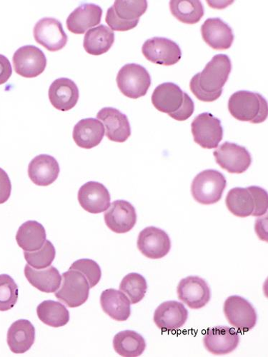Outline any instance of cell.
<instances>
[{
    "label": "cell",
    "instance_id": "28",
    "mask_svg": "<svg viewBox=\"0 0 268 357\" xmlns=\"http://www.w3.org/2000/svg\"><path fill=\"white\" fill-rule=\"evenodd\" d=\"M24 276L29 284L42 292L54 293L61 287L62 276L54 266H50L43 271H36L27 264L24 270Z\"/></svg>",
    "mask_w": 268,
    "mask_h": 357
},
{
    "label": "cell",
    "instance_id": "3",
    "mask_svg": "<svg viewBox=\"0 0 268 357\" xmlns=\"http://www.w3.org/2000/svg\"><path fill=\"white\" fill-rule=\"evenodd\" d=\"M230 114L241 122L260 124L267 120V100L259 93L241 91L232 94L228 101Z\"/></svg>",
    "mask_w": 268,
    "mask_h": 357
},
{
    "label": "cell",
    "instance_id": "33",
    "mask_svg": "<svg viewBox=\"0 0 268 357\" xmlns=\"http://www.w3.org/2000/svg\"><path fill=\"white\" fill-rule=\"evenodd\" d=\"M40 320L45 324L59 328L70 321V312L61 303L47 301L40 303L37 308Z\"/></svg>",
    "mask_w": 268,
    "mask_h": 357
},
{
    "label": "cell",
    "instance_id": "22",
    "mask_svg": "<svg viewBox=\"0 0 268 357\" xmlns=\"http://www.w3.org/2000/svg\"><path fill=\"white\" fill-rule=\"evenodd\" d=\"M48 96L55 109L66 112L76 106L80 97L79 89L72 79L59 78L50 85Z\"/></svg>",
    "mask_w": 268,
    "mask_h": 357
},
{
    "label": "cell",
    "instance_id": "8",
    "mask_svg": "<svg viewBox=\"0 0 268 357\" xmlns=\"http://www.w3.org/2000/svg\"><path fill=\"white\" fill-rule=\"evenodd\" d=\"M191 130L195 142L207 150L217 148L223 138L221 121L209 112L197 116L191 124Z\"/></svg>",
    "mask_w": 268,
    "mask_h": 357
},
{
    "label": "cell",
    "instance_id": "30",
    "mask_svg": "<svg viewBox=\"0 0 268 357\" xmlns=\"http://www.w3.org/2000/svg\"><path fill=\"white\" fill-rule=\"evenodd\" d=\"M114 43V32L108 26L100 24L87 32L83 47L88 54L98 56L107 52Z\"/></svg>",
    "mask_w": 268,
    "mask_h": 357
},
{
    "label": "cell",
    "instance_id": "23",
    "mask_svg": "<svg viewBox=\"0 0 268 357\" xmlns=\"http://www.w3.org/2000/svg\"><path fill=\"white\" fill-rule=\"evenodd\" d=\"M61 172L57 160L49 155L36 157L28 166V176L36 185L47 187L54 183Z\"/></svg>",
    "mask_w": 268,
    "mask_h": 357
},
{
    "label": "cell",
    "instance_id": "37",
    "mask_svg": "<svg viewBox=\"0 0 268 357\" xmlns=\"http://www.w3.org/2000/svg\"><path fill=\"white\" fill-rule=\"evenodd\" d=\"M55 256V248L50 241H46L44 245L38 251H24V257L27 264L37 270L45 269L50 266Z\"/></svg>",
    "mask_w": 268,
    "mask_h": 357
},
{
    "label": "cell",
    "instance_id": "9",
    "mask_svg": "<svg viewBox=\"0 0 268 357\" xmlns=\"http://www.w3.org/2000/svg\"><path fill=\"white\" fill-rule=\"evenodd\" d=\"M223 312L229 324L242 333L253 329L257 324L255 308L242 296H229L224 303Z\"/></svg>",
    "mask_w": 268,
    "mask_h": 357
},
{
    "label": "cell",
    "instance_id": "16",
    "mask_svg": "<svg viewBox=\"0 0 268 357\" xmlns=\"http://www.w3.org/2000/svg\"><path fill=\"white\" fill-rule=\"evenodd\" d=\"M107 227L117 234H125L132 230L137 223L134 206L126 200H116L104 215Z\"/></svg>",
    "mask_w": 268,
    "mask_h": 357
},
{
    "label": "cell",
    "instance_id": "20",
    "mask_svg": "<svg viewBox=\"0 0 268 357\" xmlns=\"http://www.w3.org/2000/svg\"><path fill=\"white\" fill-rule=\"evenodd\" d=\"M188 318V311L184 304L176 301L162 303L155 311L154 321L163 332L181 329Z\"/></svg>",
    "mask_w": 268,
    "mask_h": 357
},
{
    "label": "cell",
    "instance_id": "17",
    "mask_svg": "<svg viewBox=\"0 0 268 357\" xmlns=\"http://www.w3.org/2000/svg\"><path fill=\"white\" fill-rule=\"evenodd\" d=\"M77 199L86 212L100 214L110 206V195L104 185L98 182H88L83 185L77 195Z\"/></svg>",
    "mask_w": 268,
    "mask_h": 357
},
{
    "label": "cell",
    "instance_id": "5",
    "mask_svg": "<svg viewBox=\"0 0 268 357\" xmlns=\"http://www.w3.org/2000/svg\"><path fill=\"white\" fill-rule=\"evenodd\" d=\"M226 186L224 174L218 170L206 169L195 177L191 185V193L198 203L210 205L221 199Z\"/></svg>",
    "mask_w": 268,
    "mask_h": 357
},
{
    "label": "cell",
    "instance_id": "31",
    "mask_svg": "<svg viewBox=\"0 0 268 357\" xmlns=\"http://www.w3.org/2000/svg\"><path fill=\"white\" fill-rule=\"evenodd\" d=\"M225 204L233 215L241 218L251 216L255 208L254 196L249 187L231 189L227 195Z\"/></svg>",
    "mask_w": 268,
    "mask_h": 357
},
{
    "label": "cell",
    "instance_id": "38",
    "mask_svg": "<svg viewBox=\"0 0 268 357\" xmlns=\"http://www.w3.org/2000/svg\"><path fill=\"white\" fill-rule=\"evenodd\" d=\"M70 270L81 273L87 279L91 289L96 287L102 278L100 265L91 259H81L75 261L70 267Z\"/></svg>",
    "mask_w": 268,
    "mask_h": 357
},
{
    "label": "cell",
    "instance_id": "34",
    "mask_svg": "<svg viewBox=\"0 0 268 357\" xmlns=\"http://www.w3.org/2000/svg\"><path fill=\"white\" fill-rule=\"evenodd\" d=\"M172 15L183 23L195 24L204 15V8L198 0H172L170 2Z\"/></svg>",
    "mask_w": 268,
    "mask_h": 357
},
{
    "label": "cell",
    "instance_id": "29",
    "mask_svg": "<svg viewBox=\"0 0 268 357\" xmlns=\"http://www.w3.org/2000/svg\"><path fill=\"white\" fill-rule=\"evenodd\" d=\"M45 227L37 221H27L19 228L16 234L18 246L24 252L38 251L47 241Z\"/></svg>",
    "mask_w": 268,
    "mask_h": 357
},
{
    "label": "cell",
    "instance_id": "26",
    "mask_svg": "<svg viewBox=\"0 0 268 357\" xmlns=\"http://www.w3.org/2000/svg\"><path fill=\"white\" fill-rule=\"evenodd\" d=\"M36 341V328L27 319L15 321L8 332L7 342L15 354H24L31 349Z\"/></svg>",
    "mask_w": 268,
    "mask_h": 357
},
{
    "label": "cell",
    "instance_id": "40",
    "mask_svg": "<svg viewBox=\"0 0 268 357\" xmlns=\"http://www.w3.org/2000/svg\"><path fill=\"white\" fill-rule=\"evenodd\" d=\"M12 192V184L8 173L0 168V204L10 199Z\"/></svg>",
    "mask_w": 268,
    "mask_h": 357
},
{
    "label": "cell",
    "instance_id": "18",
    "mask_svg": "<svg viewBox=\"0 0 268 357\" xmlns=\"http://www.w3.org/2000/svg\"><path fill=\"white\" fill-rule=\"evenodd\" d=\"M97 118L105 126V135L112 142L123 143L131 135L128 116L113 107H104L97 114Z\"/></svg>",
    "mask_w": 268,
    "mask_h": 357
},
{
    "label": "cell",
    "instance_id": "11",
    "mask_svg": "<svg viewBox=\"0 0 268 357\" xmlns=\"http://www.w3.org/2000/svg\"><path fill=\"white\" fill-rule=\"evenodd\" d=\"M217 164L231 174H242L252 164V157L245 146L224 142L214 153Z\"/></svg>",
    "mask_w": 268,
    "mask_h": 357
},
{
    "label": "cell",
    "instance_id": "10",
    "mask_svg": "<svg viewBox=\"0 0 268 357\" xmlns=\"http://www.w3.org/2000/svg\"><path fill=\"white\" fill-rule=\"evenodd\" d=\"M142 52L147 61L165 66L177 64L182 57L180 46L165 38H153L146 40L142 45Z\"/></svg>",
    "mask_w": 268,
    "mask_h": 357
},
{
    "label": "cell",
    "instance_id": "32",
    "mask_svg": "<svg viewBox=\"0 0 268 357\" xmlns=\"http://www.w3.org/2000/svg\"><path fill=\"white\" fill-rule=\"evenodd\" d=\"M116 353L124 357H137L145 350L146 342L139 333L126 331L117 333L113 339Z\"/></svg>",
    "mask_w": 268,
    "mask_h": 357
},
{
    "label": "cell",
    "instance_id": "15",
    "mask_svg": "<svg viewBox=\"0 0 268 357\" xmlns=\"http://www.w3.org/2000/svg\"><path fill=\"white\" fill-rule=\"evenodd\" d=\"M34 34L36 41L50 52L61 50L68 40L62 23L52 17L40 20L35 25Z\"/></svg>",
    "mask_w": 268,
    "mask_h": 357
},
{
    "label": "cell",
    "instance_id": "14",
    "mask_svg": "<svg viewBox=\"0 0 268 357\" xmlns=\"http://www.w3.org/2000/svg\"><path fill=\"white\" fill-rule=\"evenodd\" d=\"M137 245L144 257L159 259L170 252L171 241L164 230L156 227H148L140 232Z\"/></svg>",
    "mask_w": 268,
    "mask_h": 357
},
{
    "label": "cell",
    "instance_id": "21",
    "mask_svg": "<svg viewBox=\"0 0 268 357\" xmlns=\"http://www.w3.org/2000/svg\"><path fill=\"white\" fill-rule=\"evenodd\" d=\"M203 40L216 50L231 47L234 41L232 28L220 18L207 19L201 26Z\"/></svg>",
    "mask_w": 268,
    "mask_h": 357
},
{
    "label": "cell",
    "instance_id": "39",
    "mask_svg": "<svg viewBox=\"0 0 268 357\" xmlns=\"http://www.w3.org/2000/svg\"><path fill=\"white\" fill-rule=\"evenodd\" d=\"M255 199V208L252 215L253 217H260L267 213L268 199L267 192L258 186L249 187Z\"/></svg>",
    "mask_w": 268,
    "mask_h": 357
},
{
    "label": "cell",
    "instance_id": "1",
    "mask_svg": "<svg viewBox=\"0 0 268 357\" xmlns=\"http://www.w3.org/2000/svg\"><path fill=\"white\" fill-rule=\"evenodd\" d=\"M231 70L232 63L228 55H215L204 70L191 79V92L202 102L217 100L222 96L223 88L228 82Z\"/></svg>",
    "mask_w": 268,
    "mask_h": 357
},
{
    "label": "cell",
    "instance_id": "25",
    "mask_svg": "<svg viewBox=\"0 0 268 357\" xmlns=\"http://www.w3.org/2000/svg\"><path fill=\"white\" fill-rule=\"evenodd\" d=\"M104 135L103 124L95 118L83 119L75 125L73 132L76 144L86 150L99 145Z\"/></svg>",
    "mask_w": 268,
    "mask_h": 357
},
{
    "label": "cell",
    "instance_id": "27",
    "mask_svg": "<svg viewBox=\"0 0 268 357\" xmlns=\"http://www.w3.org/2000/svg\"><path fill=\"white\" fill-rule=\"evenodd\" d=\"M100 305L103 312L117 321H126L131 315V303L121 291L109 289L103 291Z\"/></svg>",
    "mask_w": 268,
    "mask_h": 357
},
{
    "label": "cell",
    "instance_id": "12",
    "mask_svg": "<svg viewBox=\"0 0 268 357\" xmlns=\"http://www.w3.org/2000/svg\"><path fill=\"white\" fill-rule=\"evenodd\" d=\"M13 62L15 73L26 78L38 77L47 67L45 54L34 45L19 48L13 55Z\"/></svg>",
    "mask_w": 268,
    "mask_h": 357
},
{
    "label": "cell",
    "instance_id": "2",
    "mask_svg": "<svg viewBox=\"0 0 268 357\" xmlns=\"http://www.w3.org/2000/svg\"><path fill=\"white\" fill-rule=\"evenodd\" d=\"M152 103L158 111L180 122L187 121L195 110L191 98L180 86L172 82L163 83L156 88Z\"/></svg>",
    "mask_w": 268,
    "mask_h": 357
},
{
    "label": "cell",
    "instance_id": "7",
    "mask_svg": "<svg viewBox=\"0 0 268 357\" xmlns=\"http://www.w3.org/2000/svg\"><path fill=\"white\" fill-rule=\"evenodd\" d=\"M62 278L61 288L54 293L57 299L70 308L84 305L91 289L85 277L78 271L69 270L63 274Z\"/></svg>",
    "mask_w": 268,
    "mask_h": 357
},
{
    "label": "cell",
    "instance_id": "24",
    "mask_svg": "<svg viewBox=\"0 0 268 357\" xmlns=\"http://www.w3.org/2000/svg\"><path fill=\"white\" fill-rule=\"evenodd\" d=\"M103 16L102 8L95 4L84 3L77 8L68 17V31L76 35L84 34L87 29L99 24Z\"/></svg>",
    "mask_w": 268,
    "mask_h": 357
},
{
    "label": "cell",
    "instance_id": "41",
    "mask_svg": "<svg viewBox=\"0 0 268 357\" xmlns=\"http://www.w3.org/2000/svg\"><path fill=\"white\" fill-rule=\"evenodd\" d=\"M13 74V68L9 59L0 54V85L6 83Z\"/></svg>",
    "mask_w": 268,
    "mask_h": 357
},
{
    "label": "cell",
    "instance_id": "13",
    "mask_svg": "<svg viewBox=\"0 0 268 357\" xmlns=\"http://www.w3.org/2000/svg\"><path fill=\"white\" fill-rule=\"evenodd\" d=\"M178 299L192 310H200L211 299V290L202 278L189 276L179 283L177 289Z\"/></svg>",
    "mask_w": 268,
    "mask_h": 357
},
{
    "label": "cell",
    "instance_id": "4",
    "mask_svg": "<svg viewBox=\"0 0 268 357\" xmlns=\"http://www.w3.org/2000/svg\"><path fill=\"white\" fill-rule=\"evenodd\" d=\"M145 0H117L107 12L105 22L112 31L126 32L136 27L140 18L147 11Z\"/></svg>",
    "mask_w": 268,
    "mask_h": 357
},
{
    "label": "cell",
    "instance_id": "35",
    "mask_svg": "<svg viewBox=\"0 0 268 357\" xmlns=\"http://www.w3.org/2000/svg\"><path fill=\"white\" fill-rule=\"evenodd\" d=\"M120 290L128 296L132 305L137 304L143 300L147 292V281L138 273H130L123 279Z\"/></svg>",
    "mask_w": 268,
    "mask_h": 357
},
{
    "label": "cell",
    "instance_id": "36",
    "mask_svg": "<svg viewBox=\"0 0 268 357\" xmlns=\"http://www.w3.org/2000/svg\"><path fill=\"white\" fill-rule=\"evenodd\" d=\"M18 286L8 275H0V312L13 309L18 301Z\"/></svg>",
    "mask_w": 268,
    "mask_h": 357
},
{
    "label": "cell",
    "instance_id": "6",
    "mask_svg": "<svg viewBox=\"0 0 268 357\" xmlns=\"http://www.w3.org/2000/svg\"><path fill=\"white\" fill-rule=\"evenodd\" d=\"M116 82L125 96L138 99L146 96L151 85V77L144 67L132 63L124 66L119 71Z\"/></svg>",
    "mask_w": 268,
    "mask_h": 357
},
{
    "label": "cell",
    "instance_id": "19",
    "mask_svg": "<svg viewBox=\"0 0 268 357\" xmlns=\"http://www.w3.org/2000/svg\"><path fill=\"white\" fill-rule=\"evenodd\" d=\"M240 343L237 332L228 326H216L208 329L203 337L205 349L214 355L232 352Z\"/></svg>",
    "mask_w": 268,
    "mask_h": 357
}]
</instances>
